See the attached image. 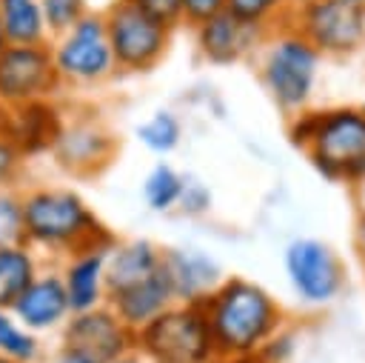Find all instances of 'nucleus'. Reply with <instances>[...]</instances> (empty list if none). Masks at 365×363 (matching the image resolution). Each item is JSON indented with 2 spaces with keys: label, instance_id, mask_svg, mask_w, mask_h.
Returning a JSON list of instances; mask_svg holds the SVG:
<instances>
[{
  "label": "nucleus",
  "instance_id": "f257e3e1",
  "mask_svg": "<svg viewBox=\"0 0 365 363\" xmlns=\"http://www.w3.org/2000/svg\"><path fill=\"white\" fill-rule=\"evenodd\" d=\"M20 214L23 240L40 257H68L86 246L114 240L86 197L71 186H20Z\"/></svg>",
  "mask_w": 365,
  "mask_h": 363
},
{
  "label": "nucleus",
  "instance_id": "f03ea898",
  "mask_svg": "<svg viewBox=\"0 0 365 363\" xmlns=\"http://www.w3.org/2000/svg\"><path fill=\"white\" fill-rule=\"evenodd\" d=\"M217 360L259 354V349L285 326L282 306L259 283L225 274L220 286L200 303Z\"/></svg>",
  "mask_w": 365,
  "mask_h": 363
},
{
  "label": "nucleus",
  "instance_id": "7ed1b4c3",
  "mask_svg": "<svg viewBox=\"0 0 365 363\" xmlns=\"http://www.w3.org/2000/svg\"><path fill=\"white\" fill-rule=\"evenodd\" d=\"M262 46L259 80L271 103L288 117L308 109L319 77V51L288 23H282L268 40H262Z\"/></svg>",
  "mask_w": 365,
  "mask_h": 363
},
{
  "label": "nucleus",
  "instance_id": "20e7f679",
  "mask_svg": "<svg viewBox=\"0 0 365 363\" xmlns=\"http://www.w3.org/2000/svg\"><path fill=\"white\" fill-rule=\"evenodd\" d=\"M305 154L325 180L365 186V106L319 109Z\"/></svg>",
  "mask_w": 365,
  "mask_h": 363
},
{
  "label": "nucleus",
  "instance_id": "39448f33",
  "mask_svg": "<svg viewBox=\"0 0 365 363\" xmlns=\"http://www.w3.org/2000/svg\"><path fill=\"white\" fill-rule=\"evenodd\" d=\"M134 352L145 363H217L200 303H174L134 332Z\"/></svg>",
  "mask_w": 365,
  "mask_h": 363
},
{
  "label": "nucleus",
  "instance_id": "423d86ee",
  "mask_svg": "<svg viewBox=\"0 0 365 363\" xmlns=\"http://www.w3.org/2000/svg\"><path fill=\"white\" fill-rule=\"evenodd\" d=\"M48 51L60 86L88 89L117 74L114 54L106 37L103 11H86L74 26L48 37Z\"/></svg>",
  "mask_w": 365,
  "mask_h": 363
},
{
  "label": "nucleus",
  "instance_id": "0eeeda50",
  "mask_svg": "<svg viewBox=\"0 0 365 363\" xmlns=\"http://www.w3.org/2000/svg\"><path fill=\"white\" fill-rule=\"evenodd\" d=\"M103 23H106V37L114 54V66L117 71H125V74L151 71L165 57L174 34V29L148 17L128 0H114L103 11Z\"/></svg>",
  "mask_w": 365,
  "mask_h": 363
},
{
  "label": "nucleus",
  "instance_id": "6e6552de",
  "mask_svg": "<svg viewBox=\"0 0 365 363\" xmlns=\"http://www.w3.org/2000/svg\"><path fill=\"white\" fill-rule=\"evenodd\" d=\"M285 20L319 57H351L365 46V9L351 0H311L288 9Z\"/></svg>",
  "mask_w": 365,
  "mask_h": 363
},
{
  "label": "nucleus",
  "instance_id": "1a4fd4ad",
  "mask_svg": "<svg viewBox=\"0 0 365 363\" xmlns=\"http://www.w3.org/2000/svg\"><path fill=\"white\" fill-rule=\"evenodd\" d=\"M60 77L51 63L48 43L3 46L0 51V111H17L40 100H57Z\"/></svg>",
  "mask_w": 365,
  "mask_h": 363
},
{
  "label": "nucleus",
  "instance_id": "9d476101",
  "mask_svg": "<svg viewBox=\"0 0 365 363\" xmlns=\"http://www.w3.org/2000/svg\"><path fill=\"white\" fill-rule=\"evenodd\" d=\"M282 263L294 294L305 306H328L345 289V263L328 243L317 237L291 240L285 246Z\"/></svg>",
  "mask_w": 365,
  "mask_h": 363
},
{
  "label": "nucleus",
  "instance_id": "9b49d317",
  "mask_svg": "<svg viewBox=\"0 0 365 363\" xmlns=\"http://www.w3.org/2000/svg\"><path fill=\"white\" fill-rule=\"evenodd\" d=\"M48 154L63 171L74 177H91L114 160L117 137L97 114H71L63 117Z\"/></svg>",
  "mask_w": 365,
  "mask_h": 363
},
{
  "label": "nucleus",
  "instance_id": "f8f14e48",
  "mask_svg": "<svg viewBox=\"0 0 365 363\" xmlns=\"http://www.w3.org/2000/svg\"><path fill=\"white\" fill-rule=\"evenodd\" d=\"M60 343L86 352L97 363H108L134 349V332L111 312L108 303H103L86 312H71L60 329Z\"/></svg>",
  "mask_w": 365,
  "mask_h": 363
},
{
  "label": "nucleus",
  "instance_id": "ddd939ff",
  "mask_svg": "<svg viewBox=\"0 0 365 363\" xmlns=\"http://www.w3.org/2000/svg\"><path fill=\"white\" fill-rule=\"evenodd\" d=\"M9 309L26 329H31L40 337L60 334V329L66 326V320L71 314L60 272L54 266L43 263V269L34 274V280L17 294V300Z\"/></svg>",
  "mask_w": 365,
  "mask_h": 363
},
{
  "label": "nucleus",
  "instance_id": "4468645a",
  "mask_svg": "<svg viewBox=\"0 0 365 363\" xmlns=\"http://www.w3.org/2000/svg\"><path fill=\"white\" fill-rule=\"evenodd\" d=\"M265 31L268 29L242 23L228 9H222L214 17L194 26V43L205 63L231 66V63H240L242 57H248L257 46H262Z\"/></svg>",
  "mask_w": 365,
  "mask_h": 363
},
{
  "label": "nucleus",
  "instance_id": "2eb2a0df",
  "mask_svg": "<svg viewBox=\"0 0 365 363\" xmlns=\"http://www.w3.org/2000/svg\"><path fill=\"white\" fill-rule=\"evenodd\" d=\"M177 303H202L225 277L220 263L194 246H168L160 260Z\"/></svg>",
  "mask_w": 365,
  "mask_h": 363
},
{
  "label": "nucleus",
  "instance_id": "dca6fc26",
  "mask_svg": "<svg viewBox=\"0 0 365 363\" xmlns=\"http://www.w3.org/2000/svg\"><path fill=\"white\" fill-rule=\"evenodd\" d=\"M114 240L94 243V246H86V249L71 252L68 257H63V266L57 272H60V280H63V289H66L71 312H86V309L103 306L108 300L106 257H108V246Z\"/></svg>",
  "mask_w": 365,
  "mask_h": 363
},
{
  "label": "nucleus",
  "instance_id": "f3484780",
  "mask_svg": "<svg viewBox=\"0 0 365 363\" xmlns=\"http://www.w3.org/2000/svg\"><path fill=\"white\" fill-rule=\"evenodd\" d=\"M111 306V312L131 329H143L145 323H151L157 314H163L168 306H174V292L168 286V277L163 272V266L157 272H151L148 277L125 286V289H117L108 294L106 300Z\"/></svg>",
  "mask_w": 365,
  "mask_h": 363
},
{
  "label": "nucleus",
  "instance_id": "a211bd4d",
  "mask_svg": "<svg viewBox=\"0 0 365 363\" xmlns=\"http://www.w3.org/2000/svg\"><path fill=\"white\" fill-rule=\"evenodd\" d=\"M63 123V111L54 100H40L31 106H23L17 111H6L3 129L11 134V140L23 149L26 157H34L40 151H48Z\"/></svg>",
  "mask_w": 365,
  "mask_h": 363
},
{
  "label": "nucleus",
  "instance_id": "6ab92c4d",
  "mask_svg": "<svg viewBox=\"0 0 365 363\" xmlns=\"http://www.w3.org/2000/svg\"><path fill=\"white\" fill-rule=\"evenodd\" d=\"M160 260H163V246H157L148 237L114 240L108 246V257H106V289H108V294L148 277L151 272L160 269Z\"/></svg>",
  "mask_w": 365,
  "mask_h": 363
},
{
  "label": "nucleus",
  "instance_id": "aec40b11",
  "mask_svg": "<svg viewBox=\"0 0 365 363\" xmlns=\"http://www.w3.org/2000/svg\"><path fill=\"white\" fill-rule=\"evenodd\" d=\"M0 29L9 46H43L51 37L40 0H0Z\"/></svg>",
  "mask_w": 365,
  "mask_h": 363
},
{
  "label": "nucleus",
  "instance_id": "412c9836",
  "mask_svg": "<svg viewBox=\"0 0 365 363\" xmlns=\"http://www.w3.org/2000/svg\"><path fill=\"white\" fill-rule=\"evenodd\" d=\"M40 269L43 257L26 240L0 246V309H9Z\"/></svg>",
  "mask_w": 365,
  "mask_h": 363
},
{
  "label": "nucleus",
  "instance_id": "4be33fe9",
  "mask_svg": "<svg viewBox=\"0 0 365 363\" xmlns=\"http://www.w3.org/2000/svg\"><path fill=\"white\" fill-rule=\"evenodd\" d=\"M48 346L40 334L26 329L11 309H0V357L11 363H43Z\"/></svg>",
  "mask_w": 365,
  "mask_h": 363
},
{
  "label": "nucleus",
  "instance_id": "5701e85b",
  "mask_svg": "<svg viewBox=\"0 0 365 363\" xmlns=\"http://www.w3.org/2000/svg\"><path fill=\"white\" fill-rule=\"evenodd\" d=\"M182 183H185V174L177 171L171 163L160 160L148 169V174L143 177V200L151 212H174L177 209V200H180V192H182Z\"/></svg>",
  "mask_w": 365,
  "mask_h": 363
},
{
  "label": "nucleus",
  "instance_id": "b1692460",
  "mask_svg": "<svg viewBox=\"0 0 365 363\" xmlns=\"http://www.w3.org/2000/svg\"><path fill=\"white\" fill-rule=\"evenodd\" d=\"M137 140L151 151V154H171L180 140H182V123L171 109H157L151 111L140 126H137Z\"/></svg>",
  "mask_w": 365,
  "mask_h": 363
},
{
  "label": "nucleus",
  "instance_id": "393cba45",
  "mask_svg": "<svg viewBox=\"0 0 365 363\" xmlns=\"http://www.w3.org/2000/svg\"><path fill=\"white\" fill-rule=\"evenodd\" d=\"M225 9L242 23H251L259 29H271L277 17L288 14L285 0H225Z\"/></svg>",
  "mask_w": 365,
  "mask_h": 363
},
{
  "label": "nucleus",
  "instance_id": "a878e982",
  "mask_svg": "<svg viewBox=\"0 0 365 363\" xmlns=\"http://www.w3.org/2000/svg\"><path fill=\"white\" fill-rule=\"evenodd\" d=\"M29 157L11 140V134L0 126V189H20Z\"/></svg>",
  "mask_w": 365,
  "mask_h": 363
},
{
  "label": "nucleus",
  "instance_id": "bb28decb",
  "mask_svg": "<svg viewBox=\"0 0 365 363\" xmlns=\"http://www.w3.org/2000/svg\"><path fill=\"white\" fill-rule=\"evenodd\" d=\"M23 240L20 189H0V246Z\"/></svg>",
  "mask_w": 365,
  "mask_h": 363
},
{
  "label": "nucleus",
  "instance_id": "cd10ccee",
  "mask_svg": "<svg viewBox=\"0 0 365 363\" xmlns=\"http://www.w3.org/2000/svg\"><path fill=\"white\" fill-rule=\"evenodd\" d=\"M40 9H43V17L51 34L74 26L86 11H91L88 0H40Z\"/></svg>",
  "mask_w": 365,
  "mask_h": 363
},
{
  "label": "nucleus",
  "instance_id": "c85d7f7f",
  "mask_svg": "<svg viewBox=\"0 0 365 363\" xmlns=\"http://www.w3.org/2000/svg\"><path fill=\"white\" fill-rule=\"evenodd\" d=\"M208 209H211V189H208L205 183H200V180L185 177L182 192H180V200H177V209H174V212L185 214V217H200V214H205Z\"/></svg>",
  "mask_w": 365,
  "mask_h": 363
},
{
  "label": "nucleus",
  "instance_id": "c756f323",
  "mask_svg": "<svg viewBox=\"0 0 365 363\" xmlns=\"http://www.w3.org/2000/svg\"><path fill=\"white\" fill-rule=\"evenodd\" d=\"M131 6H137L140 11H145L148 17L160 20L168 29L182 26V3L180 0H128Z\"/></svg>",
  "mask_w": 365,
  "mask_h": 363
},
{
  "label": "nucleus",
  "instance_id": "7c9ffc66",
  "mask_svg": "<svg viewBox=\"0 0 365 363\" xmlns=\"http://www.w3.org/2000/svg\"><path fill=\"white\" fill-rule=\"evenodd\" d=\"M294 352V332H288L285 326L274 334V337H268V343L259 349V357L265 360V363H285V357Z\"/></svg>",
  "mask_w": 365,
  "mask_h": 363
},
{
  "label": "nucleus",
  "instance_id": "2f4dec72",
  "mask_svg": "<svg viewBox=\"0 0 365 363\" xmlns=\"http://www.w3.org/2000/svg\"><path fill=\"white\" fill-rule=\"evenodd\" d=\"M180 3H182V23L191 29L225 9V0H180Z\"/></svg>",
  "mask_w": 365,
  "mask_h": 363
},
{
  "label": "nucleus",
  "instance_id": "473e14b6",
  "mask_svg": "<svg viewBox=\"0 0 365 363\" xmlns=\"http://www.w3.org/2000/svg\"><path fill=\"white\" fill-rule=\"evenodd\" d=\"M43 363H97V360L88 357V354L80 352V349H71V346H66V343H57L54 349L46 352Z\"/></svg>",
  "mask_w": 365,
  "mask_h": 363
},
{
  "label": "nucleus",
  "instance_id": "72a5a7b5",
  "mask_svg": "<svg viewBox=\"0 0 365 363\" xmlns=\"http://www.w3.org/2000/svg\"><path fill=\"white\" fill-rule=\"evenodd\" d=\"M354 246H356V254L365 266V209H359L356 223H354Z\"/></svg>",
  "mask_w": 365,
  "mask_h": 363
},
{
  "label": "nucleus",
  "instance_id": "f704fd0d",
  "mask_svg": "<svg viewBox=\"0 0 365 363\" xmlns=\"http://www.w3.org/2000/svg\"><path fill=\"white\" fill-rule=\"evenodd\" d=\"M108 363H145V360L131 349V352H125V354H120V357H114V360H108Z\"/></svg>",
  "mask_w": 365,
  "mask_h": 363
},
{
  "label": "nucleus",
  "instance_id": "c9c22d12",
  "mask_svg": "<svg viewBox=\"0 0 365 363\" xmlns=\"http://www.w3.org/2000/svg\"><path fill=\"white\" fill-rule=\"evenodd\" d=\"M288 3V9H299V6H305V3H311V0H285Z\"/></svg>",
  "mask_w": 365,
  "mask_h": 363
},
{
  "label": "nucleus",
  "instance_id": "e433bc0d",
  "mask_svg": "<svg viewBox=\"0 0 365 363\" xmlns=\"http://www.w3.org/2000/svg\"><path fill=\"white\" fill-rule=\"evenodd\" d=\"M3 46H6V37H3V29H0V51H3Z\"/></svg>",
  "mask_w": 365,
  "mask_h": 363
},
{
  "label": "nucleus",
  "instance_id": "4c0bfd02",
  "mask_svg": "<svg viewBox=\"0 0 365 363\" xmlns=\"http://www.w3.org/2000/svg\"><path fill=\"white\" fill-rule=\"evenodd\" d=\"M351 3H356V6H362V9H365V0H351Z\"/></svg>",
  "mask_w": 365,
  "mask_h": 363
},
{
  "label": "nucleus",
  "instance_id": "58836bf2",
  "mask_svg": "<svg viewBox=\"0 0 365 363\" xmlns=\"http://www.w3.org/2000/svg\"><path fill=\"white\" fill-rule=\"evenodd\" d=\"M3 117H6V111H0V126H3Z\"/></svg>",
  "mask_w": 365,
  "mask_h": 363
},
{
  "label": "nucleus",
  "instance_id": "ea45409f",
  "mask_svg": "<svg viewBox=\"0 0 365 363\" xmlns=\"http://www.w3.org/2000/svg\"><path fill=\"white\" fill-rule=\"evenodd\" d=\"M0 363H11V360H6V357H0Z\"/></svg>",
  "mask_w": 365,
  "mask_h": 363
}]
</instances>
